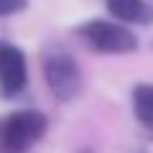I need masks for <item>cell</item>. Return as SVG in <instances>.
Instances as JSON below:
<instances>
[{
    "instance_id": "cell-8",
    "label": "cell",
    "mask_w": 153,
    "mask_h": 153,
    "mask_svg": "<svg viewBox=\"0 0 153 153\" xmlns=\"http://www.w3.org/2000/svg\"><path fill=\"white\" fill-rule=\"evenodd\" d=\"M135 153H143V151H135Z\"/></svg>"
},
{
    "instance_id": "cell-6",
    "label": "cell",
    "mask_w": 153,
    "mask_h": 153,
    "mask_svg": "<svg viewBox=\"0 0 153 153\" xmlns=\"http://www.w3.org/2000/svg\"><path fill=\"white\" fill-rule=\"evenodd\" d=\"M133 107H135V117L140 120V125L153 130V84H138L135 87Z\"/></svg>"
},
{
    "instance_id": "cell-7",
    "label": "cell",
    "mask_w": 153,
    "mask_h": 153,
    "mask_svg": "<svg viewBox=\"0 0 153 153\" xmlns=\"http://www.w3.org/2000/svg\"><path fill=\"white\" fill-rule=\"evenodd\" d=\"M26 8V0H0V16H16Z\"/></svg>"
},
{
    "instance_id": "cell-2",
    "label": "cell",
    "mask_w": 153,
    "mask_h": 153,
    "mask_svg": "<svg viewBox=\"0 0 153 153\" xmlns=\"http://www.w3.org/2000/svg\"><path fill=\"white\" fill-rule=\"evenodd\" d=\"M79 33L87 38V44L105 54H130L138 49V38L133 31H128L120 23H107V21H89L79 26Z\"/></svg>"
},
{
    "instance_id": "cell-1",
    "label": "cell",
    "mask_w": 153,
    "mask_h": 153,
    "mask_svg": "<svg viewBox=\"0 0 153 153\" xmlns=\"http://www.w3.org/2000/svg\"><path fill=\"white\" fill-rule=\"evenodd\" d=\"M46 133V117L38 110H21L0 123V151L26 153Z\"/></svg>"
},
{
    "instance_id": "cell-4",
    "label": "cell",
    "mask_w": 153,
    "mask_h": 153,
    "mask_svg": "<svg viewBox=\"0 0 153 153\" xmlns=\"http://www.w3.org/2000/svg\"><path fill=\"white\" fill-rule=\"evenodd\" d=\"M26 87V56L13 44H0V92L10 97Z\"/></svg>"
},
{
    "instance_id": "cell-3",
    "label": "cell",
    "mask_w": 153,
    "mask_h": 153,
    "mask_svg": "<svg viewBox=\"0 0 153 153\" xmlns=\"http://www.w3.org/2000/svg\"><path fill=\"white\" fill-rule=\"evenodd\" d=\"M44 76L49 89L54 92L56 100L69 102L82 89V71L74 64V59L66 54H51L44 61Z\"/></svg>"
},
{
    "instance_id": "cell-5",
    "label": "cell",
    "mask_w": 153,
    "mask_h": 153,
    "mask_svg": "<svg viewBox=\"0 0 153 153\" xmlns=\"http://www.w3.org/2000/svg\"><path fill=\"white\" fill-rule=\"evenodd\" d=\"M107 10L123 23H153V5H148L146 0H107Z\"/></svg>"
}]
</instances>
